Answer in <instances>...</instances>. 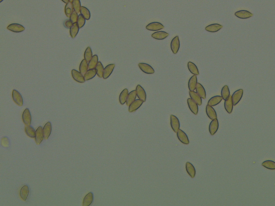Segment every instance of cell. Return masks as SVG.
<instances>
[{"mask_svg": "<svg viewBox=\"0 0 275 206\" xmlns=\"http://www.w3.org/2000/svg\"><path fill=\"white\" fill-rule=\"evenodd\" d=\"M180 41L179 37L176 36L172 39V40L171 41V50L174 54H176L180 50Z\"/></svg>", "mask_w": 275, "mask_h": 206, "instance_id": "6da1fadb", "label": "cell"}, {"mask_svg": "<svg viewBox=\"0 0 275 206\" xmlns=\"http://www.w3.org/2000/svg\"><path fill=\"white\" fill-rule=\"evenodd\" d=\"M170 122H171V129L175 133H177L178 131L180 129V123L179 119L177 117L171 114L170 117Z\"/></svg>", "mask_w": 275, "mask_h": 206, "instance_id": "7a4b0ae2", "label": "cell"}, {"mask_svg": "<svg viewBox=\"0 0 275 206\" xmlns=\"http://www.w3.org/2000/svg\"><path fill=\"white\" fill-rule=\"evenodd\" d=\"M146 29L151 31H158L159 30L164 29V26L162 24L159 22H152L150 24H148V25L146 26Z\"/></svg>", "mask_w": 275, "mask_h": 206, "instance_id": "3957f363", "label": "cell"}, {"mask_svg": "<svg viewBox=\"0 0 275 206\" xmlns=\"http://www.w3.org/2000/svg\"><path fill=\"white\" fill-rule=\"evenodd\" d=\"M12 97L16 104L19 106H23V100L22 96L18 91L14 89L12 92Z\"/></svg>", "mask_w": 275, "mask_h": 206, "instance_id": "277c9868", "label": "cell"}, {"mask_svg": "<svg viewBox=\"0 0 275 206\" xmlns=\"http://www.w3.org/2000/svg\"><path fill=\"white\" fill-rule=\"evenodd\" d=\"M140 69L145 74H153L155 73V70L154 68L150 65L146 63H139L138 64Z\"/></svg>", "mask_w": 275, "mask_h": 206, "instance_id": "5b68a950", "label": "cell"}, {"mask_svg": "<svg viewBox=\"0 0 275 206\" xmlns=\"http://www.w3.org/2000/svg\"><path fill=\"white\" fill-rule=\"evenodd\" d=\"M176 134H177V137H178V139L181 142L185 145H189L190 142H189L188 136L184 131H183L182 129H180L178 131Z\"/></svg>", "mask_w": 275, "mask_h": 206, "instance_id": "8992f818", "label": "cell"}, {"mask_svg": "<svg viewBox=\"0 0 275 206\" xmlns=\"http://www.w3.org/2000/svg\"><path fill=\"white\" fill-rule=\"evenodd\" d=\"M243 91L242 89H239L238 90L235 91L232 96V102L233 103V105H237L239 102L240 101L241 98L243 96Z\"/></svg>", "mask_w": 275, "mask_h": 206, "instance_id": "52a82bcc", "label": "cell"}, {"mask_svg": "<svg viewBox=\"0 0 275 206\" xmlns=\"http://www.w3.org/2000/svg\"><path fill=\"white\" fill-rule=\"evenodd\" d=\"M7 29L9 31L15 33H19L24 31L25 30V27L23 25L19 24L17 23L11 24L7 26Z\"/></svg>", "mask_w": 275, "mask_h": 206, "instance_id": "ba28073f", "label": "cell"}, {"mask_svg": "<svg viewBox=\"0 0 275 206\" xmlns=\"http://www.w3.org/2000/svg\"><path fill=\"white\" fill-rule=\"evenodd\" d=\"M219 128V122L217 119L212 120L210 124L209 131L211 135H214L218 131Z\"/></svg>", "mask_w": 275, "mask_h": 206, "instance_id": "9c48e42d", "label": "cell"}, {"mask_svg": "<svg viewBox=\"0 0 275 206\" xmlns=\"http://www.w3.org/2000/svg\"><path fill=\"white\" fill-rule=\"evenodd\" d=\"M187 103L191 112L195 115H197L198 113V105L195 102H194L191 98L187 100Z\"/></svg>", "mask_w": 275, "mask_h": 206, "instance_id": "30bf717a", "label": "cell"}, {"mask_svg": "<svg viewBox=\"0 0 275 206\" xmlns=\"http://www.w3.org/2000/svg\"><path fill=\"white\" fill-rule=\"evenodd\" d=\"M143 103V101H142L141 100H139V99L134 100V102L132 103L129 106V112L132 113V112H134L135 111H136L137 110H138L141 106Z\"/></svg>", "mask_w": 275, "mask_h": 206, "instance_id": "8fae6325", "label": "cell"}, {"mask_svg": "<svg viewBox=\"0 0 275 206\" xmlns=\"http://www.w3.org/2000/svg\"><path fill=\"white\" fill-rule=\"evenodd\" d=\"M22 119L26 126H30L31 124V115L29 109H26L22 114Z\"/></svg>", "mask_w": 275, "mask_h": 206, "instance_id": "7c38bea8", "label": "cell"}, {"mask_svg": "<svg viewBox=\"0 0 275 206\" xmlns=\"http://www.w3.org/2000/svg\"><path fill=\"white\" fill-rule=\"evenodd\" d=\"M44 138V135L43 128L41 126H39L36 131L35 141L36 142L37 144L40 145L41 142L43 141Z\"/></svg>", "mask_w": 275, "mask_h": 206, "instance_id": "4fadbf2b", "label": "cell"}, {"mask_svg": "<svg viewBox=\"0 0 275 206\" xmlns=\"http://www.w3.org/2000/svg\"><path fill=\"white\" fill-rule=\"evenodd\" d=\"M136 92L137 97H138L139 100H141L143 102H146V93L144 89L140 86V85H137L136 87Z\"/></svg>", "mask_w": 275, "mask_h": 206, "instance_id": "5bb4252c", "label": "cell"}, {"mask_svg": "<svg viewBox=\"0 0 275 206\" xmlns=\"http://www.w3.org/2000/svg\"><path fill=\"white\" fill-rule=\"evenodd\" d=\"M72 76L73 77V79L75 80V81L79 83H84L85 81L84 79V76L82 75L80 72H78L77 70L75 69H73L72 70Z\"/></svg>", "mask_w": 275, "mask_h": 206, "instance_id": "9a60e30c", "label": "cell"}, {"mask_svg": "<svg viewBox=\"0 0 275 206\" xmlns=\"http://www.w3.org/2000/svg\"><path fill=\"white\" fill-rule=\"evenodd\" d=\"M115 67V64H110L106 66L105 67L104 72H103V78L104 79H107L108 78H109L113 72Z\"/></svg>", "mask_w": 275, "mask_h": 206, "instance_id": "2e32d148", "label": "cell"}, {"mask_svg": "<svg viewBox=\"0 0 275 206\" xmlns=\"http://www.w3.org/2000/svg\"><path fill=\"white\" fill-rule=\"evenodd\" d=\"M206 113L207 117L213 120L215 119H217V114L216 113L215 110L213 109V107L207 104L206 106Z\"/></svg>", "mask_w": 275, "mask_h": 206, "instance_id": "e0dca14e", "label": "cell"}, {"mask_svg": "<svg viewBox=\"0 0 275 206\" xmlns=\"http://www.w3.org/2000/svg\"><path fill=\"white\" fill-rule=\"evenodd\" d=\"M168 36V33L164 32V31H158L153 33L152 34V38L155 39H157V40H164Z\"/></svg>", "mask_w": 275, "mask_h": 206, "instance_id": "ac0fdd59", "label": "cell"}, {"mask_svg": "<svg viewBox=\"0 0 275 206\" xmlns=\"http://www.w3.org/2000/svg\"><path fill=\"white\" fill-rule=\"evenodd\" d=\"M185 169L187 173H188L191 178H194L195 177L196 169L194 166L190 162H187L185 164Z\"/></svg>", "mask_w": 275, "mask_h": 206, "instance_id": "d6986e66", "label": "cell"}, {"mask_svg": "<svg viewBox=\"0 0 275 206\" xmlns=\"http://www.w3.org/2000/svg\"><path fill=\"white\" fill-rule=\"evenodd\" d=\"M197 75H193L192 76L190 77L188 82V88L189 90L191 91H193L196 90V88L197 86Z\"/></svg>", "mask_w": 275, "mask_h": 206, "instance_id": "ffe728a7", "label": "cell"}, {"mask_svg": "<svg viewBox=\"0 0 275 206\" xmlns=\"http://www.w3.org/2000/svg\"><path fill=\"white\" fill-rule=\"evenodd\" d=\"M233 106L234 105H233V103L232 102V96H230L227 100H225L224 107H225V110L228 113L231 114L233 111Z\"/></svg>", "mask_w": 275, "mask_h": 206, "instance_id": "44dd1931", "label": "cell"}, {"mask_svg": "<svg viewBox=\"0 0 275 206\" xmlns=\"http://www.w3.org/2000/svg\"><path fill=\"white\" fill-rule=\"evenodd\" d=\"M235 15L237 17L241 19H247L252 17L253 15L252 13L247 10H240L236 12L235 13Z\"/></svg>", "mask_w": 275, "mask_h": 206, "instance_id": "7402d4cb", "label": "cell"}, {"mask_svg": "<svg viewBox=\"0 0 275 206\" xmlns=\"http://www.w3.org/2000/svg\"><path fill=\"white\" fill-rule=\"evenodd\" d=\"M223 26L219 24H212L205 27V30L208 32L214 33L219 31L223 28Z\"/></svg>", "mask_w": 275, "mask_h": 206, "instance_id": "603a6c76", "label": "cell"}, {"mask_svg": "<svg viewBox=\"0 0 275 206\" xmlns=\"http://www.w3.org/2000/svg\"><path fill=\"white\" fill-rule=\"evenodd\" d=\"M189 96L192 100H193L194 102H195L198 105H202V98L200 97V96L198 95V93L196 92L193 91H189Z\"/></svg>", "mask_w": 275, "mask_h": 206, "instance_id": "cb8c5ba5", "label": "cell"}, {"mask_svg": "<svg viewBox=\"0 0 275 206\" xmlns=\"http://www.w3.org/2000/svg\"><path fill=\"white\" fill-rule=\"evenodd\" d=\"M223 100V98L220 96H215L209 100V101L207 102V104L212 107L214 106L219 104Z\"/></svg>", "mask_w": 275, "mask_h": 206, "instance_id": "d4e9b609", "label": "cell"}, {"mask_svg": "<svg viewBox=\"0 0 275 206\" xmlns=\"http://www.w3.org/2000/svg\"><path fill=\"white\" fill-rule=\"evenodd\" d=\"M196 92L200 96V97L202 98V99H204V100L206 99V91H205L204 86H203L202 85L199 83H198L197 84V86L196 88Z\"/></svg>", "mask_w": 275, "mask_h": 206, "instance_id": "484cf974", "label": "cell"}, {"mask_svg": "<svg viewBox=\"0 0 275 206\" xmlns=\"http://www.w3.org/2000/svg\"><path fill=\"white\" fill-rule=\"evenodd\" d=\"M43 131L44 138L48 139L52 131V125L50 122H48L45 125L43 128Z\"/></svg>", "mask_w": 275, "mask_h": 206, "instance_id": "4316f807", "label": "cell"}, {"mask_svg": "<svg viewBox=\"0 0 275 206\" xmlns=\"http://www.w3.org/2000/svg\"><path fill=\"white\" fill-rule=\"evenodd\" d=\"M187 66H188V68L189 69V72L191 74H192L193 75H197V76L199 75V72L198 68L194 63L192 62L191 61H189L188 63Z\"/></svg>", "mask_w": 275, "mask_h": 206, "instance_id": "83f0119b", "label": "cell"}, {"mask_svg": "<svg viewBox=\"0 0 275 206\" xmlns=\"http://www.w3.org/2000/svg\"><path fill=\"white\" fill-rule=\"evenodd\" d=\"M93 193L89 192L85 196L83 201V206H89L93 202Z\"/></svg>", "mask_w": 275, "mask_h": 206, "instance_id": "f1b7e54d", "label": "cell"}, {"mask_svg": "<svg viewBox=\"0 0 275 206\" xmlns=\"http://www.w3.org/2000/svg\"><path fill=\"white\" fill-rule=\"evenodd\" d=\"M136 96H137V95H136V90H134L131 91L130 93H129L128 96H127V100L126 102V105L129 106L132 103L134 102V100H136Z\"/></svg>", "mask_w": 275, "mask_h": 206, "instance_id": "f546056e", "label": "cell"}, {"mask_svg": "<svg viewBox=\"0 0 275 206\" xmlns=\"http://www.w3.org/2000/svg\"><path fill=\"white\" fill-rule=\"evenodd\" d=\"M129 90L127 89H124L120 93L119 100L121 105H124L126 102L127 96L129 95Z\"/></svg>", "mask_w": 275, "mask_h": 206, "instance_id": "4dcf8cb0", "label": "cell"}, {"mask_svg": "<svg viewBox=\"0 0 275 206\" xmlns=\"http://www.w3.org/2000/svg\"><path fill=\"white\" fill-rule=\"evenodd\" d=\"M29 194V188L26 185L24 186L21 188L20 190V196L21 197L24 201H26L27 200L28 195Z\"/></svg>", "mask_w": 275, "mask_h": 206, "instance_id": "1f68e13d", "label": "cell"}, {"mask_svg": "<svg viewBox=\"0 0 275 206\" xmlns=\"http://www.w3.org/2000/svg\"><path fill=\"white\" fill-rule=\"evenodd\" d=\"M79 70L80 73L84 76L88 70V62L85 60H82V61L80 63V67H79Z\"/></svg>", "mask_w": 275, "mask_h": 206, "instance_id": "d6a6232c", "label": "cell"}, {"mask_svg": "<svg viewBox=\"0 0 275 206\" xmlns=\"http://www.w3.org/2000/svg\"><path fill=\"white\" fill-rule=\"evenodd\" d=\"M79 29H80V27L79 26L77 23H74L73 25H72V26L70 28V30H69L70 35H71L72 38H75L76 36H77V34H78V33H79Z\"/></svg>", "mask_w": 275, "mask_h": 206, "instance_id": "836d02e7", "label": "cell"}, {"mask_svg": "<svg viewBox=\"0 0 275 206\" xmlns=\"http://www.w3.org/2000/svg\"><path fill=\"white\" fill-rule=\"evenodd\" d=\"M97 75V73L95 69H88L87 71V72L86 73V74L84 75V79L85 81H89L90 79H93V77Z\"/></svg>", "mask_w": 275, "mask_h": 206, "instance_id": "e575fe53", "label": "cell"}, {"mask_svg": "<svg viewBox=\"0 0 275 206\" xmlns=\"http://www.w3.org/2000/svg\"><path fill=\"white\" fill-rule=\"evenodd\" d=\"M98 62V58L97 55H94L92 57L90 61L88 62V69H95Z\"/></svg>", "mask_w": 275, "mask_h": 206, "instance_id": "d590c367", "label": "cell"}, {"mask_svg": "<svg viewBox=\"0 0 275 206\" xmlns=\"http://www.w3.org/2000/svg\"><path fill=\"white\" fill-rule=\"evenodd\" d=\"M221 96L223 98V100H227L228 98L230 96V91L229 88L227 86H224L221 91Z\"/></svg>", "mask_w": 275, "mask_h": 206, "instance_id": "8d00e7d4", "label": "cell"}, {"mask_svg": "<svg viewBox=\"0 0 275 206\" xmlns=\"http://www.w3.org/2000/svg\"><path fill=\"white\" fill-rule=\"evenodd\" d=\"M74 8H73V4L72 2H69L66 5L65 8V12L66 14V16L67 17H70L71 14L74 11Z\"/></svg>", "mask_w": 275, "mask_h": 206, "instance_id": "74e56055", "label": "cell"}, {"mask_svg": "<svg viewBox=\"0 0 275 206\" xmlns=\"http://www.w3.org/2000/svg\"><path fill=\"white\" fill-rule=\"evenodd\" d=\"M80 14L82 15V16L84 17V18L86 20H89L90 17H91V14L89 10V9L86 8V7H83L82 6L80 10Z\"/></svg>", "mask_w": 275, "mask_h": 206, "instance_id": "f35d334b", "label": "cell"}, {"mask_svg": "<svg viewBox=\"0 0 275 206\" xmlns=\"http://www.w3.org/2000/svg\"><path fill=\"white\" fill-rule=\"evenodd\" d=\"M95 69H96V73H97V75L99 77H100V78L103 77V72H104V68L103 65L101 62L98 61L97 65L96 66Z\"/></svg>", "mask_w": 275, "mask_h": 206, "instance_id": "ab89813d", "label": "cell"}, {"mask_svg": "<svg viewBox=\"0 0 275 206\" xmlns=\"http://www.w3.org/2000/svg\"><path fill=\"white\" fill-rule=\"evenodd\" d=\"M25 131L28 136L31 138H35L36 137V131L34 128L30 126H26L25 127Z\"/></svg>", "mask_w": 275, "mask_h": 206, "instance_id": "60d3db41", "label": "cell"}, {"mask_svg": "<svg viewBox=\"0 0 275 206\" xmlns=\"http://www.w3.org/2000/svg\"><path fill=\"white\" fill-rule=\"evenodd\" d=\"M262 166L269 170H275V162L271 160H268L262 163Z\"/></svg>", "mask_w": 275, "mask_h": 206, "instance_id": "b9f144b4", "label": "cell"}, {"mask_svg": "<svg viewBox=\"0 0 275 206\" xmlns=\"http://www.w3.org/2000/svg\"><path fill=\"white\" fill-rule=\"evenodd\" d=\"M93 52H92V50L91 48L90 47H88L86 48V50L85 51L84 53V59L86 60L88 62H89L90 61L92 57H93Z\"/></svg>", "mask_w": 275, "mask_h": 206, "instance_id": "7bdbcfd3", "label": "cell"}, {"mask_svg": "<svg viewBox=\"0 0 275 206\" xmlns=\"http://www.w3.org/2000/svg\"><path fill=\"white\" fill-rule=\"evenodd\" d=\"M73 4V8L75 12H77V13H79L81 8V2L80 0H73L72 2Z\"/></svg>", "mask_w": 275, "mask_h": 206, "instance_id": "ee69618b", "label": "cell"}, {"mask_svg": "<svg viewBox=\"0 0 275 206\" xmlns=\"http://www.w3.org/2000/svg\"><path fill=\"white\" fill-rule=\"evenodd\" d=\"M86 19L84 18V17L82 16V15H79L77 19V23L79 26L80 28H82L83 27L85 23H86Z\"/></svg>", "mask_w": 275, "mask_h": 206, "instance_id": "f6af8a7d", "label": "cell"}, {"mask_svg": "<svg viewBox=\"0 0 275 206\" xmlns=\"http://www.w3.org/2000/svg\"><path fill=\"white\" fill-rule=\"evenodd\" d=\"M78 13L77 12H75V10L73 11V12L71 14V16L69 17V19L72 22V23H77V19H78Z\"/></svg>", "mask_w": 275, "mask_h": 206, "instance_id": "bcb514c9", "label": "cell"}, {"mask_svg": "<svg viewBox=\"0 0 275 206\" xmlns=\"http://www.w3.org/2000/svg\"><path fill=\"white\" fill-rule=\"evenodd\" d=\"M2 145L5 147H8L9 145V141L8 138L5 137L2 138Z\"/></svg>", "mask_w": 275, "mask_h": 206, "instance_id": "7dc6e473", "label": "cell"}, {"mask_svg": "<svg viewBox=\"0 0 275 206\" xmlns=\"http://www.w3.org/2000/svg\"><path fill=\"white\" fill-rule=\"evenodd\" d=\"M73 24V23H72V22L70 19H67V20H66V21L65 22V23H64L65 26L66 28L69 29H70V28L72 26Z\"/></svg>", "mask_w": 275, "mask_h": 206, "instance_id": "c3c4849f", "label": "cell"}, {"mask_svg": "<svg viewBox=\"0 0 275 206\" xmlns=\"http://www.w3.org/2000/svg\"><path fill=\"white\" fill-rule=\"evenodd\" d=\"M62 1L63 2L65 3H66L67 4V3L69 2V0H62Z\"/></svg>", "mask_w": 275, "mask_h": 206, "instance_id": "681fc988", "label": "cell"}, {"mask_svg": "<svg viewBox=\"0 0 275 206\" xmlns=\"http://www.w3.org/2000/svg\"><path fill=\"white\" fill-rule=\"evenodd\" d=\"M73 1V0H69V2H72Z\"/></svg>", "mask_w": 275, "mask_h": 206, "instance_id": "f907efd6", "label": "cell"}, {"mask_svg": "<svg viewBox=\"0 0 275 206\" xmlns=\"http://www.w3.org/2000/svg\"><path fill=\"white\" fill-rule=\"evenodd\" d=\"M3 0H0V2H2Z\"/></svg>", "mask_w": 275, "mask_h": 206, "instance_id": "816d5d0a", "label": "cell"}]
</instances>
